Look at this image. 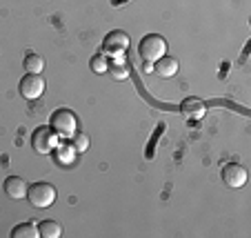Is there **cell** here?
Instances as JSON below:
<instances>
[{"instance_id":"cell-1","label":"cell","mask_w":251,"mask_h":238,"mask_svg":"<svg viewBox=\"0 0 251 238\" xmlns=\"http://www.w3.org/2000/svg\"><path fill=\"white\" fill-rule=\"evenodd\" d=\"M49 127L60 136V138H74V133L78 132V116L69 109H58L49 118Z\"/></svg>"},{"instance_id":"cell-2","label":"cell","mask_w":251,"mask_h":238,"mask_svg":"<svg viewBox=\"0 0 251 238\" xmlns=\"http://www.w3.org/2000/svg\"><path fill=\"white\" fill-rule=\"evenodd\" d=\"M138 53L145 62H156L158 58H162L167 53V40L158 33H147L145 38L138 43Z\"/></svg>"},{"instance_id":"cell-3","label":"cell","mask_w":251,"mask_h":238,"mask_svg":"<svg viewBox=\"0 0 251 238\" xmlns=\"http://www.w3.org/2000/svg\"><path fill=\"white\" fill-rule=\"evenodd\" d=\"M27 200L31 203L36 210H47L56 203V187L49 183H33L27 189Z\"/></svg>"},{"instance_id":"cell-4","label":"cell","mask_w":251,"mask_h":238,"mask_svg":"<svg viewBox=\"0 0 251 238\" xmlns=\"http://www.w3.org/2000/svg\"><path fill=\"white\" fill-rule=\"evenodd\" d=\"M129 49V36L125 31H120V29H116V31H109L107 36H104L102 40V53L107 58H125V53H127Z\"/></svg>"},{"instance_id":"cell-5","label":"cell","mask_w":251,"mask_h":238,"mask_svg":"<svg viewBox=\"0 0 251 238\" xmlns=\"http://www.w3.org/2000/svg\"><path fill=\"white\" fill-rule=\"evenodd\" d=\"M58 138H60V136H58L51 127H38L31 133V147L36 154L47 156V154H51L53 149L58 147V143H60Z\"/></svg>"},{"instance_id":"cell-6","label":"cell","mask_w":251,"mask_h":238,"mask_svg":"<svg viewBox=\"0 0 251 238\" xmlns=\"http://www.w3.org/2000/svg\"><path fill=\"white\" fill-rule=\"evenodd\" d=\"M45 78L40 76V74H27V76H23V80H20L18 89H20V96L27 100H38L40 96L45 94Z\"/></svg>"},{"instance_id":"cell-7","label":"cell","mask_w":251,"mask_h":238,"mask_svg":"<svg viewBox=\"0 0 251 238\" xmlns=\"http://www.w3.org/2000/svg\"><path fill=\"white\" fill-rule=\"evenodd\" d=\"M223 181L227 187L238 189V187H242L247 183V169L242 165H238V162H229V165L223 167Z\"/></svg>"},{"instance_id":"cell-8","label":"cell","mask_w":251,"mask_h":238,"mask_svg":"<svg viewBox=\"0 0 251 238\" xmlns=\"http://www.w3.org/2000/svg\"><path fill=\"white\" fill-rule=\"evenodd\" d=\"M27 189H29V185L25 183V178H20V176H9L5 181V194L14 200L27 198Z\"/></svg>"},{"instance_id":"cell-9","label":"cell","mask_w":251,"mask_h":238,"mask_svg":"<svg viewBox=\"0 0 251 238\" xmlns=\"http://www.w3.org/2000/svg\"><path fill=\"white\" fill-rule=\"evenodd\" d=\"M180 109H182V114H185V118H189V120H200L204 114H207V107H204V103H202V100H198V98L182 100Z\"/></svg>"},{"instance_id":"cell-10","label":"cell","mask_w":251,"mask_h":238,"mask_svg":"<svg viewBox=\"0 0 251 238\" xmlns=\"http://www.w3.org/2000/svg\"><path fill=\"white\" fill-rule=\"evenodd\" d=\"M153 72H156L158 76H162V78H171L176 72H178V60L165 53L162 58H158V60L153 62Z\"/></svg>"},{"instance_id":"cell-11","label":"cell","mask_w":251,"mask_h":238,"mask_svg":"<svg viewBox=\"0 0 251 238\" xmlns=\"http://www.w3.org/2000/svg\"><path fill=\"white\" fill-rule=\"evenodd\" d=\"M23 67H25V72H27V74H43L45 60H43V56L29 52L27 56H25V60H23Z\"/></svg>"},{"instance_id":"cell-12","label":"cell","mask_w":251,"mask_h":238,"mask_svg":"<svg viewBox=\"0 0 251 238\" xmlns=\"http://www.w3.org/2000/svg\"><path fill=\"white\" fill-rule=\"evenodd\" d=\"M53 152H56V160H60L62 165H69L76 158V147L71 143H58V147Z\"/></svg>"},{"instance_id":"cell-13","label":"cell","mask_w":251,"mask_h":238,"mask_svg":"<svg viewBox=\"0 0 251 238\" xmlns=\"http://www.w3.org/2000/svg\"><path fill=\"white\" fill-rule=\"evenodd\" d=\"M38 236H40V232L33 223H20L11 232V238H38Z\"/></svg>"},{"instance_id":"cell-14","label":"cell","mask_w":251,"mask_h":238,"mask_svg":"<svg viewBox=\"0 0 251 238\" xmlns=\"http://www.w3.org/2000/svg\"><path fill=\"white\" fill-rule=\"evenodd\" d=\"M38 232H40V236H45V238H58L62 234V227H60V223L47 218V220H40Z\"/></svg>"},{"instance_id":"cell-15","label":"cell","mask_w":251,"mask_h":238,"mask_svg":"<svg viewBox=\"0 0 251 238\" xmlns=\"http://www.w3.org/2000/svg\"><path fill=\"white\" fill-rule=\"evenodd\" d=\"M109 72L116 80H127L129 78V69H127V65H125V58H114V60L109 62Z\"/></svg>"},{"instance_id":"cell-16","label":"cell","mask_w":251,"mask_h":238,"mask_svg":"<svg viewBox=\"0 0 251 238\" xmlns=\"http://www.w3.org/2000/svg\"><path fill=\"white\" fill-rule=\"evenodd\" d=\"M89 67H91V72H96V74H107L109 72V58L104 56V53H96L89 60Z\"/></svg>"},{"instance_id":"cell-17","label":"cell","mask_w":251,"mask_h":238,"mask_svg":"<svg viewBox=\"0 0 251 238\" xmlns=\"http://www.w3.org/2000/svg\"><path fill=\"white\" fill-rule=\"evenodd\" d=\"M71 145L76 147V152H87V147H89V138H87L85 133H74V140H71Z\"/></svg>"}]
</instances>
